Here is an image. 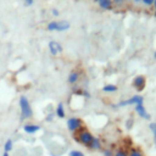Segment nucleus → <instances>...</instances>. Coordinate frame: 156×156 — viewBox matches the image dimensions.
<instances>
[{"label":"nucleus","mask_w":156,"mask_h":156,"mask_svg":"<svg viewBox=\"0 0 156 156\" xmlns=\"http://www.w3.org/2000/svg\"><path fill=\"white\" fill-rule=\"evenodd\" d=\"M18 106H20V111H21V118L22 119H29L33 117V110L30 106L29 100L26 96H21L18 100Z\"/></svg>","instance_id":"f257e3e1"},{"label":"nucleus","mask_w":156,"mask_h":156,"mask_svg":"<svg viewBox=\"0 0 156 156\" xmlns=\"http://www.w3.org/2000/svg\"><path fill=\"white\" fill-rule=\"evenodd\" d=\"M71 27L69 22L66 20H60V21H51L46 24V29L49 32H66Z\"/></svg>","instance_id":"f03ea898"},{"label":"nucleus","mask_w":156,"mask_h":156,"mask_svg":"<svg viewBox=\"0 0 156 156\" xmlns=\"http://www.w3.org/2000/svg\"><path fill=\"white\" fill-rule=\"evenodd\" d=\"M93 138H94V135H93V133H91L90 130H88V129H82V130L78 132V135L74 136V140H76L78 144H80V145L88 147V146L90 145Z\"/></svg>","instance_id":"7ed1b4c3"},{"label":"nucleus","mask_w":156,"mask_h":156,"mask_svg":"<svg viewBox=\"0 0 156 156\" xmlns=\"http://www.w3.org/2000/svg\"><path fill=\"white\" fill-rule=\"evenodd\" d=\"M140 104H144V98L139 94L136 95H133L132 98L127 99V100H122L119 101L115 107H126V106H130V105H140Z\"/></svg>","instance_id":"20e7f679"},{"label":"nucleus","mask_w":156,"mask_h":156,"mask_svg":"<svg viewBox=\"0 0 156 156\" xmlns=\"http://www.w3.org/2000/svg\"><path fill=\"white\" fill-rule=\"evenodd\" d=\"M66 127H67L68 132L76 133L82 128V119L78 117H69L66 122Z\"/></svg>","instance_id":"39448f33"},{"label":"nucleus","mask_w":156,"mask_h":156,"mask_svg":"<svg viewBox=\"0 0 156 156\" xmlns=\"http://www.w3.org/2000/svg\"><path fill=\"white\" fill-rule=\"evenodd\" d=\"M132 85H133V88L136 91H143L145 89V87H146V78H145V76H143V74L135 76L133 78V80H132Z\"/></svg>","instance_id":"423d86ee"},{"label":"nucleus","mask_w":156,"mask_h":156,"mask_svg":"<svg viewBox=\"0 0 156 156\" xmlns=\"http://www.w3.org/2000/svg\"><path fill=\"white\" fill-rule=\"evenodd\" d=\"M48 49H49V52L52 55V56H57L58 54L62 52V45L58 43V41H55V40H51L49 41L48 44Z\"/></svg>","instance_id":"0eeeda50"},{"label":"nucleus","mask_w":156,"mask_h":156,"mask_svg":"<svg viewBox=\"0 0 156 156\" xmlns=\"http://www.w3.org/2000/svg\"><path fill=\"white\" fill-rule=\"evenodd\" d=\"M40 129H41V127L39 124H35V123H26L23 126V132L29 134V135H33V134L38 133Z\"/></svg>","instance_id":"6e6552de"},{"label":"nucleus","mask_w":156,"mask_h":156,"mask_svg":"<svg viewBox=\"0 0 156 156\" xmlns=\"http://www.w3.org/2000/svg\"><path fill=\"white\" fill-rule=\"evenodd\" d=\"M134 110H135L136 115H138L140 118H143V119H150V113L146 111V108H145L144 104L135 105V106H134Z\"/></svg>","instance_id":"1a4fd4ad"},{"label":"nucleus","mask_w":156,"mask_h":156,"mask_svg":"<svg viewBox=\"0 0 156 156\" xmlns=\"http://www.w3.org/2000/svg\"><path fill=\"white\" fill-rule=\"evenodd\" d=\"M79 77H80V73L78 71H76V69L74 71H71L69 74H68V77H67V83L71 84V85H73V84H76L79 80Z\"/></svg>","instance_id":"9d476101"},{"label":"nucleus","mask_w":156,"mask_h":156,"mask_svg":"<svg viewBox=\"0 0 156 156\" xmlns=\"http://www.w3.org/2000/svg\"><path fill=\"white\" fill-rule=\"evenodd\" d=\"M55 116L57 118H65L66 117V111H65V106H63V102H58L56 105V108H55Z\"/></svg>","instance_id":"9b49d317"},{"label":"nucleus","mask_w":156,"mask_h":156,"mask_svg":"<svg viewBox=\"0 0 156 156\" xmlns=\"http://www.w3.org/2000/svg\"><path fill=\"white\" fill-rule=\"evenodd\" d=\"M95 1L98 2V5H99V7H100V9L106 10V11L111 10V9H112V6H113L112 0H95Z\"/></svg>","instance_id":"f8f14e48"},{"label":"nucleus","mask_w":156,"mask_h":156,"mask_svg":"<svg viewBox=\"0 0 156 156\" xmlns=\"http://www.w3.org/2000/svg\"><path fill=\"white\" fill-rule=\"evenodd\" d=\"M101 140L99 139V138H96V136H94L93 138V140H91V143H90V145L88 146L90 150H93V151H99V150H101Z\"/></svg>","instance_id":"ddd939ff"},{"label":"nucleus","mask_w":156,"mask_h":156,"mask_svg":"<svg viewBox=\"0 0 156 156\" xmlns=\"http://www.w3.org/2000/svg\"><path fill=\"white\" fill-rule=\"evenodd\" d=\"M118 90V87L116 85V84H105L104 87H102V91L104 93H116Z\"/></svg>","instance_id":"4468645a"},{"label":"nucleus","mask_w":156,"mask_h":156,"mask_svg":"<svg viewBox=\"0 0 156 156\" xmlns=\"http://www.w3.org/2000/svg\"><path fill=\"white\" fill-rule=\"evenodd\" d=\"M128 156H145L139 147H130L128 150Z\"/></svg>","instance_id":"2eb2a0df"},{"label":"nucleus","mask_w":156,"mask_h":156,"mask_svg":"<svg viewBox=\"0 0 156 156\" xmlns=\"http://www.w3.org/2000/svg\"><path fill=\"white\" fill-rule=\"evenodd\" d=\"M12 149H13V140L12 139H7L4 143V151L5 152H10Z\"/></svg>","instance_id":"dca6fc26"},{"label":"nucleus","mask_w":156,"mask_h":156,"mask_svg":"<svg viewBox=\"0 0 156 156\" xmlns=\"http://www.w3.org/2000/svg\"><path fill=\"white\" fill-rule=\"evenodd\" d=\"M113 156H128V150L124 147H118L115 150Z\"/></svg>","instance_id":"f3484780"},{"label":"nucleus","mask_w":156,"mask_h":156,"mask_svg":"<svg viewBox=\"0 0 156 156\" xmlns=\"http://www.w3.org/2000/svg\"><path fill=\"white\" fill-rule=\"evenodd\" d=\"M149 129H150V132H151V134H152V136L156 141V122H150L149 123Z\"/></svg>","instance_id":"a211bd4d"},{"label":"nucleus","mask_w":156,"mask_h":156,"mask_svg":"<svg viewBox=\"0 0 156 156\" xmlns=\"http://www.w3.org/2000/svg\"><path fill=\"white\" fill-rule=\"evenodd\" d=\"M68 156H85V155H84V152L80 151V150H71V151L68 152Z\"/></svg>","instance_id":"6ab92c4d"},{"label":"nucleus","mask_w":156,"mask_h":156,"mask_svg":"<svg viewBox=\"0 0 156 156\" xmlns=\"http://www.w3.org/2000/svg\"><path fill=\"white\" fill-rule=\"evenodd\" d=\"M113 150L112 149H110V147H107V149H104L102 150V156H113Z\"/></svg>","instance_id":"aec40b11"},{"label":"nucleus","mask_w":156,"mask_h":156,"mask_svg":"<svg viewBox=\"0 0 156 156\" xmlns=\"http://www.w3.org/2000/svg\"><path fill=\"white\" fill-rule=\"evenodd\" d=\"M145 6H152L154 5V1L155 0H140Z\"/></svg>","instance_id":"412c9836"},{"label":"nucleus","mask_w":156,"mask_h":156,"mask_svg":"<svg viewBox=\"0 0 156 156\" xmlns=\"http://www.w3.org/2000/svg\"><path fill=\"white\" fill-rule=\"evenodd\" d=\"M51 15H52L54 17H58V16H60V11H58L57 9H52V10H51Z\"/></svg>","instance_id":"4be33fe9"},{"label":"nucleus","mask_w":156,"mask_h":156,"mask_svg":"<svg viewBox=\"0 0 156 156\" xmlns=\"http://www.w3.org/2000/svg\"><path fill=\"white\" fill-rule=\"evenodd\" d=\"M23 4H24V6H27V7H28V6H32V5L34 4V0H24V1H23Z\"/></svg>","instance_id":"5701e85b"},{"label":"nucleus","mask_w":156,"mask_h":156,"mask_svg":"<svg viewBox=\"0 0 156 156\" xmlns=\"http://www.w3.org/2000/svg\"><path fill=\"white\" fill-rule=\"evenodd\" d=\"M54 116H55V113H50V115H48V116H46V118H45V119H46L48 122H51V121L54 119Z\"/></svg>","instance_id":"b1692460"},{"label":"nucleus","mask_w":156,"mask_h":156,"mask_svg":"<svg viewBox=\"0 0 156 156\" xmlns=\"http://www.w3.org/2000/svg\"><path fill=\"white\" fill-rule=\"evenodd\" d=\"M112 2H113L115 5H117V6H119V5H122V4L124 2V0H112Z\"/></svg>","instance_id":"393cba45"},{"label":"nucleus","mask_w":156,"mask_h":156,"mask_svg":"<svg viewBox=\"0 0 156 156\" xmlns=\"http://www.w3.org/2000/svg\"><path fill=\"white\" fill-rule=\"evenodd\" d=\"M127 128H130L132 126H133V119H128V122H127Z\"/></svg>","instance_id":"a878e982"},{"label":"nucleus","mask_w":156,"mask_h":156,"mask_svg":"<svg viewBox=\"0 0 156 156\" xmlns=\"http://www.w3.org/2000/svg\"><path fill=\"white\" fill-rule=\"evenodd\" d=\"M2 156H10V154H9V152H5V151H4V154H2Z\"/></svg>","instance_id":"bb28decb"},{"label":"nucleus","mask_w":156,"mask_h":156,"mask_svg":"<svg viewBox=\"0 0 156 156\" xmlns=\"http://www.w3.org/2000/svg\"><path fill=\"white\" fill-rule=\"evenodd\" d=\"M152 6H154V9H155V11H156V0L154 1V5H152Z\"/></svg>","instance_id":"cd10ccee"},{"label":"nucleus","mask_w":156,"mask_h":156,"mask_svg":"<svg viewBox=\"0 0 156 156\" xmlns=\"http://www.w3.org/2000/svg\"><path fill=\"white\" fill-rule=\"evenodd\" d=\"M133 1H134V2H139L140 0H133Z\"/></svg>","instance_id":"c85d7f7f"},{"label":"nucleus","mask_w":156,"mask_h":156,"mask_svg":"<svg viewBox=\"0 0 156 156\" xmlns=\"http://www.w3.org/2000/svg\"><path fill=\"white\" fill-rule=\"evenodd\" d=\"M154 57H155V60H156V51H155V54H154Z\"/></svg>","instance_id":"c756f323"},{"label":"nucleus","mask_w":156,"mask_h":156,"mask_svg":"<svg viewBox=\"0 0 156 156\" xmlns=\"http://www.w3.org/2000/svg\"><path fill=\"white\" fill-rule=\"evenodd\" d=\"M21 1H24V0H21Z\"/></svg>","instance_id":"7c9ffc66"}]
</instances>
